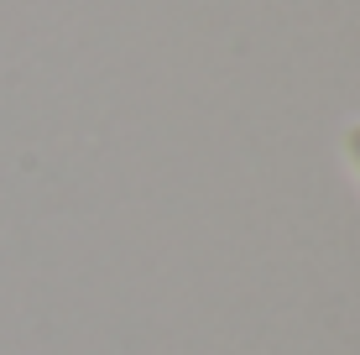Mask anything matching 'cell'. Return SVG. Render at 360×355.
Returning a JSON list of instances; mask_svg holds the SVG:
<instances>
[{"label":"cell","instance_id":"6da1fadb","mask_svg":"<svg viewBox=\"0 0 360 355\" xmlns=\"http://www.w3.org/2000/svg\"><path fill=\"white\" fill-rule=\"evenodd\" d=\"M350 162H355V173H360V126L350 131Z\"/></svg>","mask_w":360,"mask_h":355}]
</instances>
